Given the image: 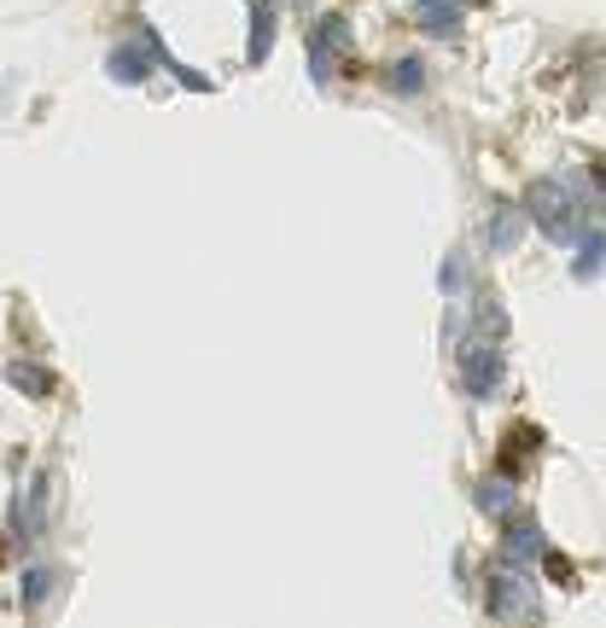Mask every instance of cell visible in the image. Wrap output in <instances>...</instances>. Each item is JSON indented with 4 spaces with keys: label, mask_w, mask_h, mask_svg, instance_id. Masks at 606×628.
<instances>
[{
    "label": "cell",
    "mask_w": 606,
    "mask_h": 628,
    "mask_svg": "<svg viewBox=\"0 0 606 628\" xmlns=\"http://www.w3.org/2000/svg\"><path fill=\"white\" fill-rule=\"evenodd\" d=\"M530 222H537L548 239H571L577 233V204H571L566 180H537V187H530Z\"/></svg>",
    "instance_id": "obj_1"
},
{
    "label": "cell",
    "mask_w": 606,
    "mask_h": 628,
    "mask_svg": "<svg viewBox=\"0 0 606 628\" xmlns=\"http://www.w3.org/2000/svg\"><path fill=\"white\" fill-rule=\"evenodd\" d=\"M344 52H350V18H321L310 30V76H315V88H326L339 76Z\"/></svg>",
    "instance_id": "obj_2"
},
{
    "label": "cell",
    "mask_w": 606,
    "mask_h": 628,
    "mask_svg": "<svg viewBox=\"0 0 606 628\" xmlns=\"http://www.w3.org/2000/svg\"><path fill=\"white\" fill-rule=\"evenodd\" d=\"M496 384H501V350L478 337V344H467V350H461V390H467L472 402H485Z\"/></svg>",
    "instance_id": "obj_3"
},
{
    "label": "cell",
    "mask_w": 606,
    "mask_h": 628,
    "mask_svg": "<svg viewBox=\"0 0 606 628\" xmlns=\"http://www.w3.org/2000/svg\"><path fill=\"white\" fill-rule=\"evenodd\" d=\"M485 611L501 617V622H514V617H537V588L519 582V576H490Z\"/></svg>",
    "instance_id": "obj_4"
},
{
    "label": "cell",
    "mask_w": 606,
    "mask_h": 628,
    "mask_svg": "<svg viewBox=\"0 0 606 628\" xmlns=\"http://www.w3.org/2000/svg\"><path fill=\"white\" fill-rule=\"evenodd\" d=\"M164 59V52H158V41H140V47H117L111 52V76H117V82H140V76L152 70V65H158Z\"/></svg>",
    "instance_id": "obj_5"
},
{
    "label": "cell",
    "mask_w": 606,
    "mask_h": 628,
    "mask_svg": "<svg viewBox=\"0 0 606 628\" xmlns=\"http://www.w3.org/2000/svg\"><path fill=\"white\" fill-rule=\"evenodd\" d=\"M414 7H420V23L432 36H454L461 30V12L472 7V0H414Z\"/></svg>",
    "instance_id": "obj_6"
},
{
    "label": "cell",
    "mask_w": 606,
    "mask_h": 628,
    "mask_svg": "<svg viewBox=\"0 0 606 628\" xmlns=\"http://www.w3.org/2000/svg\"><path fill=\"white\" fill-rule=\"evenodd\" d=\"M274 47V0H251V65H263Z\"/></svg>",
    "instance_id": "obj_7"
},
{
    "label": "cell",
    "mask_w": 606,
    "mask_h": 628,
    "mask_svg": "<svg viewBox=\"0 0 606 628\" xmlns=\"http://www.w3.org/2000/svg\"><path fill=\"white\" fill-rule=\"evenodd\" d=\"M543 449V431H530V425H514L508 431V449H501V460H508V471H519L530 454Z\"/></svg>",
    "instance_id": "obj_8"
},
{
    "label": "cell",
    "mask_w": 606,
    "mask_h": 628,
    "mask_svg": "<svg viewBox=\"0 0 606 628\" xmlns=\"http://www.w3.org/2000/svg\"><path fill=\"white\" fill-rule=\"evenodd\" d=\"M537 553H543V530H537V523H514V530H508V559L525 565V559H537Z\"/></svg>",
    "instance_id": "obj_9"
},
{
    "label": "cell",
    "mask_w": 606,
    "mask_h": 628,
    "mask_svg": "<svg viewBox=\"0 0 606 628\" xmlns=\"http://www.w3.org/2000/svg\"><path fill=\"white\" fill-rule=\"evenodd\" d=\"M514 239H519V209H496V222L485 227V245L490 251H514Z\"/></svg>",
    "instance_id": "obj_10"
},
{
    "label": "cell",
    "mask_w": 606,
    "mask_h": 628,
    "mask_svg": "<svg viewBox=\"0 0 606 628\" xmlns=\"http://www.w3.org/2000/svg\"><path fill=\"white\" fill-rule=\"evenodd\" d=\"M478 501H485V512H508V507H514V483H508V478H490Z\"/></svg>",
    "instance_id": "obj_11"
},
{
    "label": "cell",
    "mask_w": 606,
    "mask_h": 628,
    "mask_svg": "<svg viewBox=\"0 0 606 628\" xmlns=\"http://www.w3.org/2000/svg\"><path fill=\"white\" fill-rule=\"evenodd\" d=\"M7 379H12L18 390H36V396H47V390H53V379H47V373H41V366H23V361L12 366V373H7Z\"/></svg>",
    "instance_id": "obj_12"
},
{
    "label": "cell",
    "mask_w": 606,
    "mask_h": 628,
    "mask_svg": "<svg viewBox=\"0 0 606 628\" xmlns=\"http://www.w3.org/2000/svg\"><path fill=\"white\" fill-rule=\"evenodd\" d=\"M391 88H397V94H420V88H426V76H420V59H402V65L391 70Z\"/></svg>",
    "instance_id": "obj_13"
},
{
    "label": "cell",
    "mask_w": 606,
    "mask_h": 628,
    "mask_svg": "<svg viewBox=\"0 0 606 628\" xmlns=\"http://www.w3.org/2000/svg\"><path fill=\"white\" fill-rule=\"evenodd\" d=\"M47 593H53V570H30V576H23V606H41Z\"/></svg>",
    "instance_id": "obj_14"
},
{
    "label": "cell",
    "mask_w": 606,
    "mask_h": 628,
    "mask_svg": "<svg viewBox=\"0 0 606 628\" xmlns=\"http://www.w3.org/2000/svg\"><path fill=\"white\" fill-rule=\"evenodd\" d=\"M595 268H600V227H589L584 256H577V274H595Z\"/></svg>",
    "instance_id": "obj_15"
},
{
    "label": "cell",
    "mask_w": 606,
    "mask_h": 628,
    "mask_svg": "<svg viewBox=\"0 0 606 628\" xmlns=\"http://www.w3.org/2000/svg\"><path fill=\"white\" fill-rule=\"evenodd\" d=\"M297 7H315V0H297Z\"/></svg>",
    "instance_id": "obj_16"
}]
</instances>
